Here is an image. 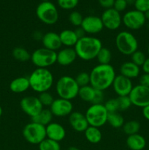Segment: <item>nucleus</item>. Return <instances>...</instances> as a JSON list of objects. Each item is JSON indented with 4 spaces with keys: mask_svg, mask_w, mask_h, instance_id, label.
Listing matches in <instances>:
<instances>
[{
    "mask_svg": "<svg viewBox=\"0 0 149 150\" xmlns=\"http://www.w3.org/2000/svg\"><path fill=\"white\" fill-rule=\"evenodd\" d=\"M89 75L91 86L97 90L103 92L112 86L116 76L115 68L110 64H98L92 68Z\"/></svg>",
    "mask_w": 149,
    "mask_h": 150,
    "instance_id": "obj_1",
    "label": "nucleus"
},
{
    "mask_svg": "<svg viewBox=\"0 0 149 150\" xmlns=\"http://www.w3.org/2000/svg\"><path fill=\"white\" fill-rule=\"evenodd\" d=\"M102 47L100 39L91 35H86L78 40L74 49L78 58L88 62L96 59Z\"/></svg>",
    "mask_w": 149,
    "mask_h": 150,
    "instance_id": "obj_2",
    "label": "nucleus"
},
{
    "mask_svg": "<svg viewBox=\"0 0 149 150\" xmlns=\"http://www.w3.org/2000/svg\"><path fill=\"white\" fill-rule=\"evenodd\" d=\"M28 78L31 89L39 94L49 91L54 83L53 75L48 68H36Z\"/></svg>",
    "mask_w": 149,
    "mask_h": 150,
    "instance_id": "obj_3",
    "label": "nucleus"
},
{
    "mask_svg": "<svg viewBox=\"0 0 149 150\" xmlns=\"http://www.w3.org/2000/svg\"><path fill=\"white\" fill-rule=\"evenodd\" d=\"M80 86L72 76L65 75L58 79L56 83V92L58 98L72 100L78 96Z\"/></svg>",
    "mask_w": 149,
    "mask_h": 150,
    "instance_id": "obj_4",
    "label": "nucleus"
},
{
    "mask_svg": "<svg viewBox=\"0 0 149 150\" xmlns=\"http://www.w3.org/2000/svg\"><path fill=\"white\" fill-rule=\"evenodd\" d=\"M117 50L124 56H131L138 50V40L129 31H121L117 34L115 39Z\"/></svg>",
    "mask_w": 149,
    "mask_h": 150,
    "instance_id": "obj_5",
    "label": "nucleus"
},
{
    "mask_svg": "<svg viewBox=\"0 0 149 150\" xmlns=\"http://www.w3.org/2000/svg\"><path fill=\"white\" fill-rule=\"evenodd\" d=\"M57 52L42 47L31 54V62L37 68H48L56 63Z\"/></svg>",
    "mask_w": 149,
    "mask_h": 150,
    "instance_id": "obj_6",
    "label": "nucleus"
},
{
    "mask_svg": "<svg viewBox=\"0 0 149 150\" xmlns=\"http://www.w3.org/2000/svg\"><path fill=\"white\" fill-rule=\"evenodd\" d=\"M85 116L89 126L99 128L107 123L108 112L104 103L91 104L86 110Z\"/></svg>",
    "mask_w": 149,
    "mask_h": 150,
    "instance_id": "obj_7",
    "label": "nucleus"
},
{
    "mask_svg": "<svg viewBox=\"0 0 149 150\" xmlns=\"http://www.w3.org/2000/svg\"><path fill=\"white\" fill-rule=\"evenodd\" d=\"M36 16L41 22L46 25L55 24L59 18L58 9L50 1H42L38 4L36 9Z\"/></svg>",
    "mask_w": 149,
    "mask_h": 150,
    "instance_id": "obj_8",
    "label": "nucleus"
},
{
    "mask_svg": "<svg viewBox=\"0 0 149 150\" xmlns=\"http://www.w3.org/2000/svg\"><path fill=\"white\" fill-rule=\"evenodd\" d=\"M22 135L28 143L34 145H39L47 138L45 126L32 121L24 126Z\"/></svg>",
    "mask_w": 149,
    "mask_h": 150,
    "instance_id": "obj_9",
    "label": "nucleus"
},
{
    "mask_svg": "<svg viewBox=\"0 0 149 150\" xmlns=\"http://www.w3.org/2000/svg\"><path fill=\"white\" fill-rule=\"evenodd\" d=\"M146 18L144 13L136 10L127 11L122 16V23L130 30H138L145 24Z\"/></svg>",
    "mask_w": 149,
    "mask_h": 150,
    "instance_id": "obj_10",
    "label": "nucleus"
},
{
    "mask_svg": "<svg viewBox=\"0 0 149 150\" xmlns=\"http://www.w3.org/2000/svg\"><path fill=\"white\" fill-rule=\"evenodd\" d=\"M129 97L132 105L144 108L149 105V87L140 84L134 86Z\"/></svg>",
    "mask_w": 149,
    "mask_h": 150,
    "instance_id": "obj_11",
    "label": "nucleus"
},
{
    "mask_svg": "<svg viewBox=\"0 0 149 150\" xmlns=\"http://www.w3.org/2000/svg\"><path fill=\"white\" fill-rule=\"evenodd\" d=\"M104 28L110 31H115L121 26L122 23V17L119 12L114 8L105 10L101 16Z\"/></svg>",
    "mask_w": 149,
    "mask_h": 150,
    "instance_id": "obj_12",
    "label": "nucleus"
},
{
    "mask_svg": "<svg viewBox=\"0 0 149 150\" xmlns=\"http://www.w3.org/2000/svg\"><path fill=\"white\" fill-rule=\"evenodd\" d=\"M20 106L23 112L30 117L31 119L37 115L44 108L38 97L36 96H26L23 98L20 102Z\"/></svg>",
    "mask_w": 149,
    "mask_h": 150,
    "instance_id": "obj_13",
    "label": "nucleus"
},
{
    "mask_svg": "<svg viewBox=\"0 0 149 150\" xmlns=\"http://www.w3.org/2000/svg\"><path fill=\"white\" fill-rule=\"evenodd\" d=\"M49 109L53 117L61 118L69 117L73 111V105L71 100L58 98L54 100Z\"/></svg>",
    "mask_w": 149,
    "mask_h": 150,
    "instance_id": "obj_14",
    "label": "nucleus"
},
{
    "mask_svg": "<svg viewBox=\"0 0 149 150\" xmlns=\"http://www.w3.org/2000/svg\"><path fill=\"white\" fill-rule=\"evenodd\" d=\"M80 26L85 31L86 34L89 35L100 33L104 29L101 17L96 16H88L83 18Z\"/></svg>",
    "mask_w": 149,
    "mask_h": 150,
    "instance_id": "obj_15",
    "label": "nucleus"
},
{
    "mask_svg": "<svg viewBox=\"0 0 149 150\" xmlns=\"http://www.w3.org/2000/svg\"><path fill=\"white\" fill-rule=\"evenodd\" d=\"M133 86L131 79L121 74L116 75L112 84V89L118 96H129Z\"/></svg>",
    "mask_w": 149,
    "mask_h": 150,
    "instance_id": "obj_16",
    "label": "nucleus"
},
{
    "mask_svg": "<svg viewBox=\"0 0 149 150\" xmlns=\"http://www.w3.org/2000/svg\"><path fill=\"white\" fill-rule=\"evenodd\" d=\"M69 123L72 128L77 133H84L89 125L85 114L79 111H72L69 116Z\"/></svg>",
    "mask_w": 149,
    "mask_h": 150,
    "instance_id": "obj_17",
    "label": "nucleus"
},
{
    "mask_svg": "<svg viewBox=\"0 0 149 150\" xmlns=\"http://www.w3.org/2000/svg\"><path fill=\"white\" fill-rule=\"evenodd\" d=\"M46 136L48 139L60 142L66 137V130L62 125L52 122L45 127Z\"/></svg>",
    "mask_w": 149,
    "mask_h": 150,
    "instance_id": "obj_18",
    "label": "nucleus"
},
{
    "mask_svg": "<svg viewBox=\"0 0 149 150\" xmlns=\"http://www.w3.org/2000/svg\"><path fill=\"white\" fill-rule=\"evenodd\" d=\"M77 58V56L74 48L65 47L57 52L56 63L63 67H67L73 64Z\"/></svg>",
    "mask_w": 149,
    "mask_h": 150,
    "instance_id": "obj_19",
    "label": "nucleus"
},
{
    "mask_svg": "<svg viewBox=\"0 0 149 150\" xmlns=\"http://www.w3.org/2000/svg\"><path fill=\"white\" fill-rule=\"evenodd\" d=\"M41 41L44 48L56 52L59 51L62 46L59 34L54 32H48L43 34Z\"/></svg>",
    "mask_w": 149,
    "mask_h": 150,
    "instance_id": "obj_20",
    "label": "nucleus"
},
{
    "mask_svg": "<svg viewBox=\"0 0 149 150\" xmlns=\"http://www.w3.org/2000/svg\"><path fill=\"white\" fill-rule=\"evenodd\" d=\"M120 74L129 79H134L139 77L140 74V67L131 61L122 63L119 68Z\"/></svg>",
    "mask_w": 149,
    "mask_h": 150,
    "instance_id": "obj_21",
    "label": "nucleus"
},
{
    "mask_svg": "<svg viewBox=\"0 0 149 150\" xmlns=\"http://www.w3.org/2000/svg\"><path fill=\"white\" fill-rule=\"evenodd\" d=\"M29 89H30V84L29 78L26 76L15 78L10 83V89L13 93H23L26 92Z\"/></svg>",
    "mask_w": 149,
    "mask_h": 150,
    "instance_id": "obj_22",
    "label": "nucleus"
},
{
    "mask_svg": "<svg viewBox=\"0 0 149 150\" xmlns=\"http://www.w3.org/2000/svg\"><path fill=\"white\" fill-rule=\"evenodd\" d=\"M126 144L131 150H143L146 146V140L142 135L136 133L127 136Z\"/></svg>",
    "mask_w": 149,
    "mask_h": 150,
    "instance_id": "obj_23",
    "label": "nucleus"
},
{
    "mask_svg": "<svg viewBox=\"0 0 149 150\" xmlns=\"http://www.w3.org/2000/svg\"><path fill=\"white\" fill-rule=\"evenodd\" d=\"M59 37L62 45L68 48H74L79 40L74 30L72 29H64L60 32Z\"/></svg>",
    "mask_w": 149,
    "mask_h": 150,
    "instance_id": "obj_24",
    "label": "nucleus"
},
{
    "mask_svg": "<svg viewBox=\"0 0 149 150\" xmlns=\"http://www.w3.org/2000/svg\"><path fill=\"white\" fill-rule=\"evenodd\" d=\"M96 91L97 89L92 87L90 84L82 86V87H80V89H79L78 97L80 98V100L84 102L92 104L96 97Z\"/></svg>",
    "mask_w": 149,
    "mask_h": 150,
    "instance_id": "obj_25",
    "label": "nucleus"
},
{
    "mask_svg": "<svg viewBox=\"0 0 149 150\" xmlns=\"http://www.w3.org/2000/svg\"><path fill=\"white\" fill-rule=\"evenodd\" d=\"M84 136L86 140L93 144L99 143L102 139V134L100 129L93 126H89V127L85 130Z\"/></svg>",
    "mask_w": 149,
    "mask_h": 150,
    "instance_id": "obj_26",
    "label": "nucleus"
},
{
    "mask_svg": "<svg viewBox=\"0 0 149 150\" xmlns=\"http://www.w3.org/2000/svg\"><path fill=\"white\" fill-rule=\"evenodd\" d=\"M53 118V115L51 113V110L43 108V109L37 115L32 118V121L46 127L48 125L52 122Z\"/></svg>",
    "mask_w": 149,
    "mask_h": 150,
    "instance_id": "obj_27",
    "label": "nucleus"
},
{
    "mask_svg": "<svg viewBox=\"0 0 149 150\" xmlns=\"http://www.w3.org/2000/svg\"><path fill=\"white\" fill-rule=\"evenodd\" d=\"M124 122L125 121H124V117L118 111L108 113L107 123H108L112 127L115 129L121 128L123 127Z\"/></svg>",
    "mask_w": 149,
    "mask_h": 150,
    "instance_id": "obj_28",
    "label": "nucleus"
},
{
    "mask_svg": "<svg viewBox=\"0 0 149 150\" xmlns=\"http://www.w3.org/2000/svg\"><path fill=\"white\" fill-rule=\"evenodd\" d=\"M13 58L20 62H26L31 60V54L28 50L23 47H15L12 52Z\"/></svg>",
    "mask_w": 149,
    "mask_h": 150,
    "instance_id": "obj_29",
    "label": "nucleus"
},
{
    "mask_svg": "<svg viewBox=\"0 0 149 150\" xmlns=\"http://www.w3.org/2000/svg\"><path fill=\"white\" fill-rule=\"evenodd\" d=\"M121 128H122L123 132L127 136H131V135L139 133L140 130V124L137 120H129L124 122Z\"/></svg>",
    "mask_w": 149,
    "mask_h": 150,
    "instance_id": "obj_30",
    "label": "nucleus"
},
{
    "mask_svg": "<svg viewBox=\"0 0 149 150\" xmlns=\"http://www.w3.org/2000/svg\"><path fill=\"white\" fill-rule=\"evenodd\" d=\"M96 60L100 64H109L112 60V53L109 48L106 47H102L99 51Z\"/></svg>",
    "mask_w": 149,
    "mask_h": 150,
    "instance_id": "obj_31",
    "label": "nucleus"
},
{
    "mask_svg": "<svg viewBox=\"0 0 149 150\" xmlns=\"http://www.w3.org/2000/svg\"><path fill=\"white\" fill-rule=\"evenodd\" d=\"M38 146L39 150H61L59 142H55L48 138L42 141Z\"/></svg>",
    "mask_w": 149,
    "mask_h": 150,
    "instance_id": "obj_32",
    "label": "nucleus"
},
{
    "mask_svg": "<svg viewBox=\"0 0 149 150\" xmlns=\"http://www.w3.org/2000/svg\"><path fill=\"white\" fill-rule=\"evenodd\" d=\"M118 112L127 111L132 105L129 96H118L116 98Z\"/></svg>",
    "mask_w": 149,
    "mask_h": 150,
    "instance_id": "obj_33",
    "label": "nucleus"
},
{
    "mask_svg": "<svg viewBox=\"0 0 149 150\" xmlns=\"http://www.w3.org/2000/svg\"><path fill=\"white\" fill-rule=\"evenodd\" d=\"M38 98L43 107H50L55 100L52 94L50 93L48 91L39 93Z\"/></svg>",
    "mask_w": 149,
    "mask_h": 150,
    "instance_id": "obj_34",
    "label": "nucleus"
},
{
    "mask_svg": "<svg viewBox=\"0 0 149 150\" xmlns=\"http://www.w3.org/2000/svg\"><path fill=\"white\" fill-rule=\"evenodd\" d=\"M130 57H131V61L140 67L143 65V64L145 61L146 58H147L145 54L142 51H140V50L136 51Z\"/></svg>",
    "mask_w": 149,
    "mask_h": 150,
    "instance_id": "obj_35",
    "label": "nucleus"
},
{
    "mask_svg": "<svg viewBox=\"0 0 149 150\" xmlns=\"http://www.w3.org/2000/svg\"><path fill=\"white\" fill-rule=\"evenodd\" d=\"M76 82L80 87L90 84V75L86 72H80L76 76Z\"/></svg>",
    "mask_w": 149,
    "mask_h": 150,
    "instance_id": "obj_36",
    "label": "nucleus"
},
{
    "mask_svg": "<svg viewBox=\"0 0 149 150\" xmlns=\"http://www.w3.org/2000/svg\"><path fill=\"white\" fill-rule=\"evenodd\" d=\"M83 20V16L78 11H72V13H70V16H69V21H70V23L75 27H79L81 26Z\"/></svg>",
    "mask_w": 149,
    "mask_h": 150,
    "instance_id": "obj_37",
    "label": "nucleus"
},
{
    "mask_svg": "<svg viewBox=\"0 0 149 150\" xmlns=\"http://www.w3.org/2000/svg\"><path fill=\"white\" fill-rule=\"evenodd\" d=\"M79 0H57L58 5L63 10H72L77 7Z\"/></svg>",
    "mask_w": 149,
    "mask_h": 150,
    "instance_id": "obj_38",
    "label": "nucleus"
},
{
    "mask_svg": "<svg viewBox=\"0 0 149 150\" xmlns=\"http://www.w3.org/2000/svg\"><path fill=\"white\" fill-rule=\"evenodd\" d=\"M134 6L136 10L145 13L149 10V0H135Z\"/></svg>",
    "mask_w": 149,
    "mask_h": 150,
    "instance_id": "obj_39",
    "label": "nucleus"
},
{
    "mask_svg": "<svg viewBox=\"0 0 149 150\" xmlns=\"http://www.w3.org/2000/svg\"><path fill=\"white\" fill-rule=\"evenodd\" d=\"M104 105H105V108H106L108 113L117 112V111H118L116 98H110V99L108 100L105 101Z\"/></svg>",
    "mask_w": 149,
    "mask_h": 150,
    "instance_id": "obj_40",
    "label": "nucleus"
},
{
    "mask_svg": "<svg viewBox=\"0 0 149 150\" xmlns=\"http://www.w3.org/2000/svg\"><path fill=\"white\" fill-rule=\"evenodd\" d=\"M127 6H128V4H127L126 0H115L112 8H114L115 10L121 13V12L124 11L127 9Z\"/></svg>",
    "mask_w": 149,
    "mask_h": 150,
    "instance_id": "obj_41",
    "label": "nucleus"
},
{
    "mask_svg": "<svg viewBox=\"0 0 149 150\" xmlns=\"http://www.w3.org/2000/svg\"><path fill=\"white\" fill-rule=\"evenodd\" d=\"M98 1H99V4H100L101 7L107 10V9L113 7L115 0H98Z\"/></svg>",
    "mask_w": 149,
    "mask_h": 150,
    "instance_id": "obj_42",
    "label": "nucleus"
},
{
    "mask_svg": "<svg viewBox=\"0 0 149 150\" xmlns=\"http://www.w3.org/2000/svg\"><path fill=\"white\" fill-rule=\"evenodd\" d=\"M139 84L149 87V74L143 73L139 78Z\"/></svg>",
    "mask_w": 149,
    "mask_h": 150,
    "instance_id": "obj_43",
    "label": "nucleus"
},
{
    "mask_svg": "<svg viewBox=\"0 0 149 150\" xmlns=\"http://www.w3.org/2000/svg\"><path fill=\"white\" fill-rule=\"evenodd\" d=\"M74 32H75L76 35L77 36L78 39H80V38H83L86 35L85 31L82 29L81 26H79V27H77L75 29H74Z\"/></svg>",
    "mask_w": 149,
    "mask_h": 150,
    "instance_id": "obj_44",
    "label": "nucleus"
},
{
    "mask_svg": "<svg viewBox=\"0 0 149 150\" xmlns=\"http://www.w3.org/2000/svg\"><path fill=\"white\" fill-rule=\"evenodd\" d=\"M142 70H143V73H147L149 74V57L148 58H146L145 61L144 62V63L143 64V65L141 66Z\"/></svg>",
    "mask_w": 149,
    "mask_h": 150,
    "instance_id": "obj_45",
    "label": "nucleus"
},
{
    "mask_svg": "<svg viewBox=\"0 0 149 150\" xmlns=\"http://www.w3.org/2000/svg\"><path fill=\"white\" fill-rule=\"evenodd\" d=\"M142 114H143V117H144L145 120H148L149 121V105L143 108L142 110Z\"/></svg>",
    "mask_w": 149,
    "mask_h": 150,
    "instance_id": "obj_46",
    "label": "nucleus"
},
{
    "mask_svg": "<svg viewBox=\"0 0 149 150\" xmlns=\"http://www.w3.org/2000/svg\"><path fill=\"white\" fill-rule=\"evenodd\" d=\"M33 36H34V39H36L37 40H38L39 39L42 40V36H43V34H42V32H41L37 31V32H35L34 33Z\"/></svg>",
    "mask_w": 149,
    "mask_h": 150,
    "instance_id": "obj_47",
    "label": "nucleus"
},
{
    "mask_svg": "<svg viewBox=\"0 0 149 150\" xmlns=\"http://www.w3.org/2000/svg\"><path fill=\"white\" fill-rule=\"evenodd\" d=\"M126 1L128 5H134L135 2V0H126Z\"/></svg>",
    "mask_w": 149,
    "mask_h": 150,
    "instance_id": "obj_48",
    "label": "nucleus"
},
{
    "mask_svg": "<svg viewBox=\"0 0 149 150\" xmlns=\"http://www.w3.org/2000/svg\"><path fill=\"white\" fill-rule=\"evenodd\" d=\"M68 150H80V149H79L78 147H77V146H71L69 147Z\"/></svg>",
    "mask_w": 149,
    "mask_h": 150,
    "instance_id": "obj_49",
    "label": "nucleus"
},
{
    "mask_svg": "<svg viewBox=\"0 0 149 150\" xmlns=\"http://www.w3.org/2000/svg\"><path fill=\"white\" fill-rule=\"evenodd\" d=\"M145 16V18L146 20H148L149 21V10H148L145 13H144Z\"/></svg>",
    "mask_w": 149,
    "mask_h": 150,
    "instance_id": "obj_50",
    "label": "nucleus"
},
{
    "mask_svg": "<svg viewBox=\"0 0 149 150\" xmlns=\"http://www.w3.org/2000/svg\"><path fill=\"white\" fill-rule=\"evenodd\" d=\"M2 113H3L2 108H1V105H0V118H1V115H2Z\"/></svg>",
    "mask_w": 149,
    "mask_h": 150,
    "instance_id": "obj_51",
    "label": "nucleus"
},
{
    "mask_svg": "<svg viewBox=\"0 0 149 150\" xmlns=\"http://www.w3.org/2000/svg\"><path fill=\"white\" fill-rule=\"evenodd\" d=\"M148 56H149V44H148Z\"/></svg>",
    "mask_w": 149,
    "mask_h": 150,
    "instance_id": "obj_52",
    "label": "nucleus"
},
{
    "mask_svg": "<svg viewBox=\"0 0 149 150\" xmlns=\"http://www.w3.org/2000/svg\"><path fill=\"white\" fill-rule=\"evenodd\" d=\"M49 0H42V1H48Z\"/></svg>",
    "mask_w": 149,
    "mask_h": 150,
    "instance_id": "obj_53",
    "label": "nucleus"
}]
</instances>
